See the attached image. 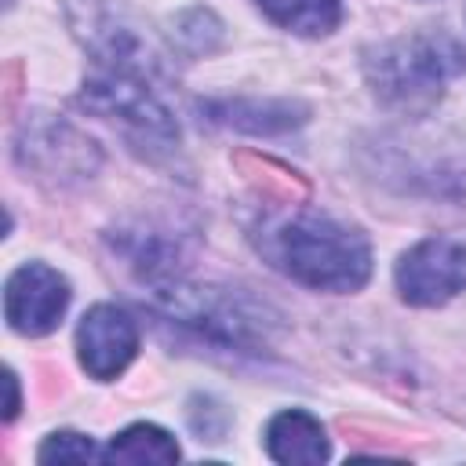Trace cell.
<instances>
[{"mask_svg":"<svg viewBox=\"0 0 466 466\" xmlns=\"http://www.w3.org/2000/svg\"><path fill=\"white\" fill-rule=\"evenodd\" d=\"M40 462H106V448H98L87 433L76 430H55L36 448Z\"/></svg>","mask_w":466,"mask_h":466,"instance_id":"13","label":"cell"},{"mask_svg":"<svg viewBox=\"0 0 466 466\" xmlns=\"http://www.w3.org/2000/svg\"><path fill=\"white\" fill-rule=\"evenodd\" d=\"M393 284L408 306H444L466 291V244L455 237H426L411 244L393 266Z\"/></svg>","mask_w":466,"mask_h":466,"instance_id":"5","label":"cell"},{"mask_svg":"<svg viewBox=\"0 0 466 466\" xmlns=\"http://www.w3.org/2000/svg\"><path fill=\"white\" fill-rule=\"evenodd\" d=\"M269 258L295 284L313 291L350 295L360 291L371 277V244L368 237L324 211H295L269 237Z\"/></svg>","mask_w":466,"mask_h":466,"instance_id":"1","label":"cell"},{"mask_svg":"<svg viewBox=\"0 0 466 466\" xmlns=\"http://www.w3.org/2000/svg\"><path fill=\"white\" fill-rule=\"evenodd\" d=\"M175 25H178V29H171V33H175V40H178L189 55L211 51V47L218 44V36H222V22H218L208 7H193V11L178 15Z\"/></svg>","mask_w":466,"mask_h":466,"instance_id":"14","label":"cell"},{"mask_svg":"<svg viewBox=\"0 0 466 466\" xmlns=\"http://www.w3.org/2000/svg\"><path fill=\"white\" fill-rule=\"evenodd\" d=\"M200 109L215 124H226L244 135H280L306 124L309 116V109L291 98H218V102H200Z\"/></svg>","mask_w":466,"mask_h":466,"instance_id":"10","label":"cell"},{"mask_svg":"<svg viewBox=\"0 0 466 466\" xmlns=\"http://www.w3.org/2000/svg\"><path fill=\"white\" fill-rule=\"evenodd\" d=\"M266 455L280 466H317L331 459L328 430L302 408H284L266 422Z\"/></svg>","mask_w":466,"mask_h":466,"instance_id":"9","label":"cell"},{"mask_svg":"<svg viewBox=\"0 0 466 466\" xmlns=\"http://www.w3.org/2000/svg\"><path fill=\"white\" fill-rule=\"evenodd\" d=\"M69 280L47 262H22L4 284V320L25 339L51 335L69 309Z\"/></svg>","mask_w":466,"mask_h":466,"instance_id":"6","label":"cell"},{"mask_svg":"<svg viewBox=\"0 0 466 466\" xmlns=\"http://www.w3.org/2000/svg\"><path fill=\"white\" fill-rule=\"evenodd\" d=\"M178 441L157 422H131L106 444V462H178Z\"/></svg>","mask_w":466,"mask_h":466,"instance_id":"12","label":"cell"},{"mask_svg":"<svg viewBox=\"0 0 466 466\" xmlns=\"http://www.w3.org/2000/svg\"><path fill=\"white\" fill-rule=\"evenodd\" d=\"M80 106L106 120H120V127L138 142H149L157 149L178 146V124L171 109L153 95L146 73L138 69L98 66V73H91L80 87Z\"/></svg>","mask_w":466,"mask_h":466,"instance_id":"3","label":"cell"},{"mask_svg":"<svg viewBox=\"0 0 466 466\" xmlns=\"http://www.w3.org/2000/svg\"><path fill=\"white\" fill-rule=\"evenodd\" d=\"M135 353H138V328L120 306L95 302L91 309H84L76 324V357L91 379L113 382L116 375H124Z\"/></svg>","mask_w":466,"mask_h":466,"instance_id":"7","label":"cell"},{"mask_svg":"<svg viewBox=\"0 0 466 466\" xmlns=\"http://www.w3.org/2000/svg\"><path fill=\"white\" fill-rule=\"evenodd\" d=\"M149 299L164 317H171V320H178V324H186V328H193L215 342L255 346L262 339V317L251 313L240 299H233L222 288H204V284H189L182 277H171L164 284H153Z\"/></svg>","mask_w":466,"mask_h":466,"instance_id":"4","label":"cell"},{"mask_svg":"<svg viewBox=\"0 0 466 466\" xmlns=\"http://www.w3.org/2000/svg\"><path fill=\"white\" fill-rule=\"evenodd\" d=\"M466 69V51L444 33L393 36L364 51V76L379 102L426 113L441 102L444 84Z\"/></svg>","mask_w":466,"mask_h":466,"instance_id":"2","label":"cell"},{"mask_svg":"<svg viewBox=\"0 0 466 466\" xmlns=\"http://www.w3.org/2000/svg\"><path fill=\"white\" fill-rule=\"evenodd\" d=\"M18 153L47 175H91L98 167L95 142L62 120H36L33 131L25 127V146H18Z\"/></svg>","mask_w":466,"mask_h":466,"instance_id":"8","label":"cell"},{"mask_svg":"<svg viewBox=\"0 0 466 466\" xmlns=\"http://www.w3.org/2000/svg\"><path fill=\"white\" fill-rule=\"evenodd\" d=\"M4 386H7V408H4V419L11 422L15 415H18V375L7 368L4 371Z\"/></svg>","mask_w":466,"mask_h":466,"instance_id":"15","label":"cell"},{"mask_svg":"<svg viewBox=\"0 0 466 466\" xmlns=\"http://www.w3.org/2000/svg\"><path fill=\"white\" fill-rule=\"evenodd\" d=\"M258 11L295 33V36H328L342 22V0H255Z\"/></svg>","mask_w":466,"mask_h":466,"instance_id":"11","label":"cell"}]
</instances>
